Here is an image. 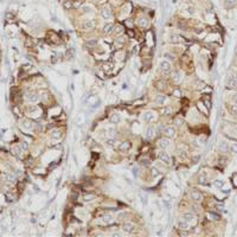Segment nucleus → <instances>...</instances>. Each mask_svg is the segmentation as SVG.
I'll list each match as a JSON object with an SVG mask.
<instances>
[{"label": "nucleus", "instance_id": "nucleus-29", "mask_svg": "<svg viewBox=\"0 0 237 237\" xmlns=\"http://www.w3.org/2000/svg\"><path fill=\"white\" fill-rule=\"evenodd\" d=\"M170 42H171V43H173V44H178V43H180V42H182V39H180V37H179V36H177V35H172V36H171V39H170Z\"/></svg>", "mask_w": 237, "mask_h": 237}, {"label": "nucleus", "instance_id": "nucleus-43", "mask_svg": "<svg viewBox=\"0 0 237 237\" xmlns=\"http://www.w3.org/2000/svg\"><path fill=\"white\" fill-rule=\"evenodd\" d=\"M180 90H178V89H175V90H173V95L174 96H180Z\"/></svg>", "mask_w": 237, "mask_h": 237}, {"label": "nucleus", "instance_id": "nucleus-36", "mask_svg": "<svg viewBox=\"0 0 237 237\" xmlns=\"http://www.w3.org/2000/svg\"><path fill=\"white\" fill-rule=\"evenodd\" d=\"M152 175H154V177H158L159 174H160V172H159V168H157L155 166L154 167H152Z\"/></svg>", "mask_w": 237, "mask_h": 237}, {"label": "nucleus", "instance_id": "nucleus-23", "mask_svg": "<svg viewBox=\"0 0 237 237\" xmlns=\"http://www.w3.org/2000/svg\"><path fill=\"white\" fill-rule=\"evenodd\" d=\"M33 122L32 121H30V120H25V121H23V127L25 128V129H27V131H31V129H33Z\"/></svg>", "mask_w": 237, "mask_h": 237}, {"label": "nucleus", "instance_id": "nucleus-7", "mask_svg": "<svg viewBox=\"0 0 237 237\" xmlns=\"http://www.w3.org/2000/svg\"><path fill=\"white\" fill-rule=\"evenodd\" d=\"M162 133H164V135H165V136H167V138L172 139V138H174V136H175V128H174L173 126H167V127H165V128H164Z\"/></svg>", "mask_w": 237, "mask_h": 237}, {"label": "nucleus", "instance_id": "nucleus-19", "mask_svg": "<svg viewBox=\"0 0 237 237\" xmlns=\"http://www.w3.org/2000/svg\"><path fill=\"white\" fill-rule=\"evenodd\" d=\"M166 100H167V97H166L165 95H158V96L154 99V102H155L158 106H164L165 102H166Z\"/></svg>", "mask_w": 237, "mask_h": 237}, {"label": "nucleus", "instance_id": "nucleus-31", "mask_svg": "<svg viewBox=\"0 0 237 237\" xmlns=\"http://www.w3.org/2000/svg\"><path fill=\"white\" fill-rule=\"evenodd\" d=\"M198 183L202 184V185H205V184L207 183V178H206V175H205L204 173L199 175V178H198Z\"/></svg>", "mask_w": 237, "mask_h": 237}, {"label": "nucleus", "instance_id": "nucleus-24", "mask_svg": "<svg viewBox=\"0 0 237 237\" xmlns=\"http://www.w3.org/2000/svg\"><path fill=\"white\" fill-rule=\"evenodd\" d=\"M115 142H116V141H115V139H114L113 136H110L109 139H106V140H104V145H106L108 148H113V147L115 146Z\"/></svg>", "mask_w": 237, "mask_h": 237}, {"label": "nucleus", "instance_id": "nucleus-40", "mask_svg": "<svg viewBox=\"0 0 237 237\" xmlns=\"http://www.w3.org/2000/svg\"><path fill=\"white\" fill-rule=\"evenodd\" d=\"M174 122H175V125H177L178 127H180V126L183 125V121L180 120V118H175V120H174Z\"/></svg>", "mask_w": 237, "mask_h": 237}, {"label": "nucleus", "instance_id": "nucleus-33", "mask_svg": "<svg viewBox=\"0 0 237 237\" xmlns=\"http://www.w3.org/2000/svg\"><path fill=\"white\" fill-rule=\"evenodd\" d=\"M230 152H231L232 154H236V155H237V142L230 143Z\"/></svg>", "mask_w": 237, "mask_h": 237}, {"label": "nucleus", "instance_id": "nucleus-3", "mask_svg": "<svg viewBox=\"0 0 237 237\" xmlns=\"http://www.w3.org/2000/svg\"><path fill=\"white\" fill-rule=\"evenodd\" d=\"M154 118H155V113L152 111V110H146V111L142 113V120H143V122H146V123L153 122Z\"/></svg>", "mask_w": 237, "mask_h": 237}, {"label": "nucleus", "instance_id": "nucleus-35", "mask_svg": "<svg viewBox=\"0 0 237 237\" xmlns=\"http://www.w3.org/2000/svg\"><path fill=\"white\" fill-rule=\"evenodd\" d=\"M95 199V196L94 194H85L84 196V200L85 202H92V200H94Z\"/></svg>", "mask_w": 237, "mask_h": 237}, {"label": "nucleus", "instance_id": "nucleus-44", "mask_svg": "<svg viewBox=\"0 0 237 237\" xmlns=\"http://www.w3.org/2000/svg\"><path fill=\"white\" fill-rule=\"evenodd\" d=\"M164 56H165V57H167V58H168V59H170V61H173V59H174V57H173V56H172V55H170V53H167V52H166V53H165V55H164Z\"/></svg>", "mask_w": 237, "mask_h": 237}, {"label": "nucleus", "instance_id": "nucleus-15", "mask_svg": "<svg viewBox=\"0 0 237 237\" xmlns=\"http://www.w3.org/2000/svg\"><path fill=\"white\" fill-rule=\"evenodd\" d=\"M171 78H172V81H173L174 83H179V82L182 81V78H183L182 72H180V71H173L172 75H171Z\"/></svg>", "mask_w": 237, "mask_h": 237}, {"label": "nucleus", "instance_id": "nucleus-4", "mask_svg": "<svg viewBox=\"0 0 237 237\" xmlns=\"http://www.w3.org/2000/svg\"><path fill=\"white\" fill-rule=\"evenodd\" d=\"M25 97H26V100H27L28 102H32V103H35V102H37V101L39 100L38 93H37V92H33V90H27L26 94H25Z\"/></svg>", "mask_w": 237, "mask_h": 237}, {"label": "nucleus", "instance_id": "nucleus-28", "mask_svg": "<svg viewBox=\"0 0 237 237\" xmlns=\"http://www.w3.org/2000/svg\"><path fill=\"white\" fill-rule=\"evenodd\" d=\"M214 186L217 187V189H222L224 186V180H222V179H215L214 180Z\"/></svg>", "mask_w": 237, "mask_h": 237}, {"label": "nucleus", "instance_id": "nucleus-41", "mask_svg": "<svg viewBox=\"0 0 237 237\" xmlns=\"http://www.w3.org/2000/svg\"><path fill=\"white\" fill-rule=\"evenodd\" d=\"M83 120H84V116L82 115V114H79L78 116H77V122H79V123H82L83 122Z\"/></svg>", "mask_w": 237, "mask_h": 237}, {"label": "nucleus", "instance_id": "nucleus-42", "mask_svg": "<svg viewBox=\"0 0 237 237\" xmlns=\"http://www.w3.org/2000/svg\"><path fill=\"white\" fill-rule=\"evenodd\" d=\"M141 164H142L143 166H147V165H150L151 162H150V160H148V159H142V160H141Z\"/></svg>", "mask_w": 237, "mask_h": 237}, {"label": "nucleus", "instance_id": "nucleus-46", "mask_svg": "<svg viewBox=\"0 0 237 237\" xmlns=\"http://www.w3.org/2000/svg\"><path fill=\"white\" fill-rule=\"evenodd\" d=\"M9 182H14V179H16V177L14 175H12V174H9Z\"/></svg>", "mask_w": 237, "mask_h": 237}, {"label": "nucleus", "instance_id": "nucleus-37", "mask_svg": "<svg viewBox=\"0 0 237 237\" xmlns=\"http://www.w3.org/2000/svg\"><path fill=\"white\" fill-rule=\"evenodd\" d=\"M20 147L23 148L24 151H27V150H28V143H27L26 141H21V142H20Z\"/></svg>", "mask_w": 237, "mask_h": 237}, {"label": "nucleus", "instance_id": "nucleus-8", "mask_svg": "<svg viewBox=\"0 0 237 237\" xmlns=\"http://www.w3.org/2000/svg\"><path fill=\"white\" fill-rule=\"evenodd\" d=\"M81 26L83 30H93L95 27V21L93 19H85L84 21H82Z\"/></svg>", "mask_w": 237, "mask_h": 237}, {"label": "nucleus", "instance_id": "nucleus-6", "mask_svg": "<svg viewBox=\"0 0 237 237\" xmlns=\"http://www.w3.org/2000/svg\"><path fill=\"white\" fill-rule=\"evenodd\" d=\"M158 145H159V147L161 148V150H167V148L171 146V140H170V138H167V136L161 138V139L158 141Z\"/></svg>", "mask_w": 237, "mask_h": 237}, {"label": "nucleus", "instance_id": "nucleus-17", "mask_svg": "<svg viewBox=\"0 0 237 237\" xmlns=\"http://www.w3.org/2000/svg\"><path fill=\"white\" fill-rule=\"evenodd\" d=\"M110 122L114 123V125H117L121 122V115L117 114V113H114L111 116H110Z\"/></svg>", "mask_w": 237, "mask_h": 237}, {"label": "nucleus", "instance_id": "nucleus-2", "mask_svg": "<svg viewBox=\"0 0 237 237\" xmlns=\"http://www.w3.org/2000/svg\"><path fill=\"white\" fill-rule=\"evenodd\" d=\"M158 158H159V160H160L162 164H165V165H167V166L171 165V157H170V154L166 152V150H161V151L159 152V154H158Z\"/></svg>", "mask_w": 237, "mask_h": 237}, {"label": "nucleus", "instance_id": "nucleus-5", "mask_svg": "<svg viewBox=\"0 0 237 237\" xmlns=\"http://www.w3.org/2000/svg\"><path fill=\"white\" fill-rule=\"evenodd\" d=\"M226 87L232 89V88H237V74H231L229 75L228 79H226Z\"/></svg>", "mask_w": 237, "mask_h": 237}, {"label": "nucleus", "instance_id": "nucleus-14", "mask_svg": "<svg viewBox=\"0 0 237 237\" xmlns=\"http://www.w3.org/2000/svg\"><path fill=\"white\" fill-rule=\"evenodd\" d=\"M190 197H191V199L194 200V202H202V200H203V194H202L199 191H196V190L190 193Z\"/></svg>", "mask_w": 237, "mask_h": 237}, {"label": "nucleus", "instance_id": "nucleus-47", "mask_svg": "<svg viewBox=\"0 0 237 237\" xmlns=\"http://www.w3.org/2000/svg\"><path fill=\"white\" fill-rule=\"evenodd\" d=\"M64 6L68 9V7H70V6H71V3H65V5H64Z\"/></svg>", "mask_w": 237, "mask_h": 237}, {"label": "nucleus", "instance_id": "nucleus-20", "mask_svg": "<svg viewBox=\"0 0 237 237\" xmlns=\"http://www.w3.org/2000/svg\"><path fill=\"white\" fill-rule=\"evenodd\" d=\"M183 218H184L186 222H189L191 225H192V223L196 222V217H194V215H192V214H184V215H183Z\"/></svg>", "mask_w": 237, "mask_h": 237}, {"label": "nucleus", "instance_id": "nucleus-27", "mask_svg": "<svg viewBox=\"0 0 237 237\" xmlns=\"http://www.w3.org/2000/svg\"><path fill=\"white\" fill-rule=\"evenodd\" d=\"M237 4V0H224V5L226 9H231Z\"/></svg>", "mask_w": 237, "mask_h": 237}, {"label": "nucleus", "instance_id": "nucleus-34", "mask_svg": "<svg viewBox=\"0 0 237 237\" xmlns=\"http://www.w3.org/2000/svg\"><path fill=\"white\" fill-rule=\"evenodd\" d=\"M82 10H83V12H84V13H93V7H92V6H89V5L83 6V7H82Z\"/></svg>", "mask_w": 237, "mask_h": 237}, {"label": "nucleus", "instance_id": "nucleus-39", "mask_svg": "<svg viewBox=\"0 0 237 237\" xmlns=\"http://www.w3.org/2000/svg\"><path fill=\"white\" fill-rule=\"evenodd\" d=\"M107 133H108L110 136H113V135L115 134V128H114V127H108V128H107Z\"/></svg>", "mask_w": 237, "mask_h": 237}, {"label": "nucleus", "instance_id": "nucleus-26", "mask_svg": "<svg viewBox=\"0 0 237 237\" xmlns=\"http://www.w3.org/2000/svg\"><path fill=\"white\" fill-rule=\"evenodd\" d=\"M229 113L233 116H237V103H232L229 106Z\"/></svg>", "mask_w": 237, "mask_h": 237}, {"label": "nucleus", "instance_id": "nucleus-21", "mask_svg": "<svg viewBox=\"0 0 237 237\" xmlns=\"http://www.w3.org/2000/svg\"><path fill=\"white\" fill-rule=\"evenodd\" d=\"M101 221H102V223H104V224H109V223H111V222L114 221V218H113V216H111L110 214H106V215L102 216Z\"/></svg>", "mask_w": 237, "mask_h": 237}, {"label": "nucleus", "instance_id": "nucleus-45", "mask_svg": "<svg viewBox=\"0 0 237 237\" xmlns=\"http://www.w3.org/2000/svg\"><path fill=\"white\" fill-rule=\"evenodd\" d=\"M186 11H187L190 14H193V13H194V9H193V7H191V6H190V7H187V10H186Z\"/></svg>", "mask_w": 237, "mask_h": 237}, {"label": "nucleus", "instance_id": "nucleus-18", "mask_svg": "<svg viewBox=\"0 0 237 237\" xmlns=\"http://www.w3.org/2000/svg\"><path fill=\"white\" fill-rule=\"evenodd\" d=\"M129 148H131V143L128 141H123V142L120 143V146H118V151L127 152V151H129Z\"/></svg>", "mask_w": 237, "mask_h": 237}, {"label": "nucleus", "instance_id": "nucleus-11", "mask_svg": "<svg viewBox=\"0 0 237 237\" xmlns=\"http://www.w3.org/2000/svg\"><path fill=\"white\" fill-rule=\"evenodd\" d=\"M218 151L221 153H226L230 151V145L226 142V141H221L218 143Z\"/></svg>", "mask_w": 237, "mask_h": 237}, {"label": "nucleus", "instance_id": "nucleus-1", "mask_svg": "<svg viewBox=\"0 0 237 237\" xmlns=\"http://www.w3.org/2000/svg\"><path fill=\"white\" fill-rule=\"evenodd\" d=\"M159 69L162 74H170L171 70H172V67H171V63L167 61V59H162V61H160L159 63Z\"/></svg>", "mask_w": 237, "mask_h": 237}, {"label": "nucleus", "instance_id": "nucleus-25", "mask_svg": "<svg viewBox=\"0 0 237 237\" xmlns=\"http://www.w3.org/2000/svg\"><path fill=\"white\" fill-rule=\"evenodd\" d=\"M138 25H139L140 27L145 28V27H147V26H148V20H147L146 18L141 17V18H139V19H138Z\"/></svg>", "mask_w": 237, "mask_h": 237}, {"label": "nucleus", "instance_id": "nucleus-30", "mask_svg": "<svg viewBox=\"0 0 237 237\" xmlns=\"http://www.w3.org/2000/svg\"><path fill=\"white\" fill-rule=\"evenodd\" d=\"M12 152H13V154H16V155H21L23 148H21L20 146H14V147L12 148Z\"/></svg>", "mask_w": 237, "mask_h": 237}, {"label": "nucleus", "instance_id": "nucleus-9", "mask_svg": "<svg viewBox=\"0 0 237 237\" xmlns=\"http://www.w3.org/2000/svg\"><path fill=\"white\" fill-rule=\"evenodd\" d=\"M101 17L104 19V20H109L111 19V11L108 6H103L101 9Z\"/></svg>", "mask_w": 237, "mask_h": 237}, {"label": "nucleus", "instance_id": "nucleus-13", "mask_svg": "<svg viewBox=\"0 0 237 237\" xmlns=\"http://www.w3.org/2000/svg\"><path fill=\"white\" fill-rule=\"evenodd\" d=\"M190 226H191V224H190L189 222H186L184 218H183V219H180V221H178V228H179L180 230H183V231L189 230V229H190Z\"/></svg>", "mask_w": 237, "mask_h": 237}, {"label": "nucleus", "instance_id": "nucleus-10", "mask_svg": "<svg viewBox=\"0 0 237 237\" xmlns=\"http://www.w3.org/2000/svg\"><path fill=\"white\" fill-rule=\"evenodd\" d=\"M122 230H123L126 233H132V232H134V230H135V225H134L133 223H131V222H125V223L122 224Z\"/></svg>", "mask_w": 237, "mask_h": 237}, {"label": "nucleus", "instance_id": "nucleus-32", "mask_svg": "<svg viewBox=\"0 0 237 237\" xmlns=\"http://www.w3.org/2000/svg\"><path fill=\"white\" fill-rule=\"evenodd\" d=\"M207 217H209V219H211V221H219V215H217V214H215V212H209L207 214Z\"/></svg>", "mask_w": 237, "mask_h": 237}, {"label": "nucleus", "instance_id": "nucleus-22", "mask_svg": "<svg viewBox=\"0 0 237 237\" xmlns=\"http://www.w3.org/2000/svg\"><path fill=\"white\" fill-rule=\"evenodd\" d=\"M113 30H114V25H113L111 23H107V24L103 26V32L107 33V35L111 33V32H113Z\"/></svg>", "mask_w": 237, "mask_h": 237}, {"label": "nucleus", "instance_id": "nucleus-16", "mask_svg": "<svg viewBox=\"0 0 237 237\" xmlns=\"http://www.w3.org/2000/svg\"><path fill=\"white\" fill-rule=\"evenodd\" d=\"M61 135H62L61 131L57 129V128H55V129H52V131L50 132V138H51L52 140H58L59 138H61Z\"/></svg>", "mask_w": 237, "mask_h": 237}, {"label": "nucleus", "instance_id": "nucleus-48", "mask_svg": "<svg viewBox=\"0 0 237 237\" xmlns=\"http://www.w3.org/2000/svg\"><path fill=\"white\" fill-rule=\"evenodd\" d=\"M235 131H236V133H237V123H235Z\"/></svg>", "mask_w": 237, "mask_h": 237}, {"label": "nucleus", "instance_id": "nucleus-12", "mask_svg": "<svg viewBox=\"0 0 237 237\" xmlns=\"http://www.w3.org/2000/svg\"><path fill=\"white\" fill-rule=\"evenodd\" d=\"M155 135V128L153 126L147 127V129L145 131V138L146 139H153Z\"/></svg>", "mask_w": 237, "mask_h": 237}, {"label": "nucleus", "instance_id": "nucleus-38", "mask_svg": "<svg viewBox=\"0 0 237 237\" xmlns=\"http://www.w3.org/2000/svg\"><path fill=\"white\" fill-rule=\"evenodd\" d=\"M171 113H172V109L168 108V107H165V108L162 109V114H164V115H170Z\"/></svg>", "mask_w": 237, "mask_h": 237}]
</instances>
